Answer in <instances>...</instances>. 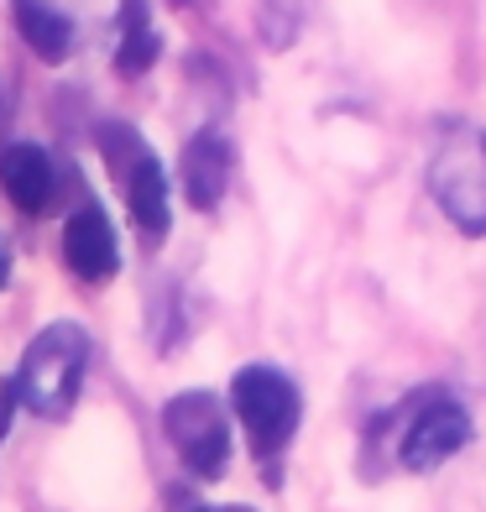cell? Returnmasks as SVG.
<instances>
[{
	"mask_svg": "<svg viewBox=\"0 0 486 512\" xmlns=\"http://www.w3.org/2000/svg\"><path fill=\"white\" fill-rule=\"evenodd\" d=\"M84 366H89V335L79 330L74 319H58L27 345V356H21V371H16L11 387L37 418H63L68 408H74V398H79Z\"/></svg>",
	"mask_w": 486,
	"mask_h": 512,
	"instance_id": "1",
	"label": "cell"
},
{
	"mask_svg": "<svg viewBox=\"0 0 486 512\" xmlns=\"http://www.w3.org/2000/svg\"><path fill=\"white\" fill-rule=\"evenodd\" d=\"M16 27L42 63H63L68 48H74V21L53 6H16Z\"/></svg>",
	"mask_w": 486,
	"mask_h": 512,
	"instance_id": "10",
	"label": "cell"
},
{
	"mask_svg": "<svg viewBox=\"0 0 486 512\" xmlns=\"http://www.w3.org/2000/svg\"><path fill=\"white\" fill-rule=\"evenodd\" d=\"M466 439H471L466 408L450 403V398H434L429 408L413 413V424H408L403 445H398V460L408 465V471H434V465H445L450 455L466 450Z\"/></svg>",
	"mask_w": 486,
	"mask_h": 512,
	"instance_id": "5",
	"label": "cell"
},
{
	"mask_svg": "<svg viewBox=\"0 0 486 512\" xmlns=\"http://www.w3.org/2000/svg\"><path fill=\"white\" fill-rule=\"evenodd\" d=\"M63 262L74 267L84 283H105L121 267V246H115V230L105 220V209H79L74 220L63 225Z\"/></svg>",
	"mask_w": 486,
	"mask_h": 512,
	"instance_id": "6",
	"label": "cell"
},
{
	"mask_svg": "<svg viewBox=\"0 0 486 512\" xmlns=\"http://www.w3.org/2000/svg\"><path fill=\"white\" fill-rule=\"evenodd\" d=\"M11 413H16V387L6 382L0 387V439H6V429H11Z\"/></svg>",
	"mask_w": 486,
	"mask_h": 512,
	"instance_id": "12",
	"label": "cell"
},
{
	"mask_svg": "<svg viewBox=\"0 0 486 512\" xmlns=\"http://www.w3.org/2000/svg\"><path fill=\"white\" fill-rule=\"evenodd\" d=\"M199 512H204V507H199Z\"/></svg>",
	"mask_w": 486,
	"mask_h": 512,
	"instance_id": "14",
	"label": "cell"
},
{
	"mask_svg": "<svg viewBox=\"0 0 486 512\" xmlns=\"http://www.w3.org/2000/svg\"><path fill=\"white\" fill-rule=\"evenodd\" d=\"M230 408L257 455L283 450L298 429V387L277 366H246L230 387Z\"/></svg>",
	"mask_w": 486,
	"mask_h": 512,
	"instance_id": "3",
	"label": "cell"
},
{
	"mask_svg": "<svg viewBox=\"0 0 486 512\" xmlns=\"http://www.w3.org/2000/svg\"><path fill=\"white\" fill-rule=\"evenodd\" d=\"M6 277H11V246L0 241V288H6Z\"/></svg>",
	"mask_w": 486,
	"mask_h": 512,
	"instance_id": "13",
	"label": "cell"
},
{
	"mask_svg": "<svg viewBox=\"0 0 486 512\" xmlns=\"http://www.w3.org/2000/svg\"><path fill=\"white\" fill-rule=\"evenodd\" d=\"M429 189H434V204L445 209L466 236H481L486 230V173H481L476 126H466V121L450 126L445 147L429 162Z\"/></svg>",
	"mask_w": 486,
	"mask_h": 512,
	"instance_id": "2",
	"label": "cell"
},
{
	"mask_svg": "<svg viewBox=\"0 0 486 512\" xmlns=\"http://www.w3.org/2000/svg\"><path fill=\"white\" fill-rule=\"evenodd\" d=\"M0 189H6V199L21 209V215H42L53 199V162L42 147L32 142H16L0 152Z\"/></svg>",
	"mask_w": 486,
	"mask_h": 512,
	"instance_id": "7",
	"label": "cell"
},
{
	"mask_svg": "<svg viewBox=\"0 0 486 512\" xmlns=\"http://www.w3.org/2000/svg\"><path fill=\"white\" fill-rule=\"evenodd\" d=\"M230 183V147L220 131H199L189 152H183V189H189L194 209H215Z\"/></svg>",
	"mask_w": 486,
	"mask_h": 512,
	"instance_id": "8",
	"label": "cell"
},
{
	"mask_svg": "<svg viewBox=\"0 0 486 512\" xmlns=\"http://www.w3.org/2000/svg\"><path fill=\"white\" fill-rule=\"evenodd\" d=\"M157 53H162V37H157V27L147 21V11L142 6H126V27H121V48H115V68H121L126 79H136V74H147V68L157 63Z\"/></svg>",
	"mask_w": 486,
	"mask_h": 512,
	"instance_id": "11",
	"label": "cell"
},
{
	"mask_svg": "<svg viewBox=\"0 0 486 512\" xmlns=\"http://www.w3.org/2000/svg\"><path fill=\"white\" fill-rule=\"evenodd\" d=\"M162 429L194 476H220L230 465V418L215 392H178L162 413Z\"/></svg>",
	"mask_w": 486,
	"mask_h": 512,
	"instance_id": "4",
	"label": "cell"
},
{
	"mask_svg": "<svg viewBox=\"0 0 486 512\" xmlns=\"http://www.w3.org/2000/svg\"><path fill=\"white\" fill-rule=\"evenodd\" d=\"M126 199H131V220L152 236V246L168 236V173L157 168V157H136V168H131V178H126Z\"/></svg>",
	"mask_w": 486,
	"mask_h": 512,
	"instance_id": "9",
	"label": "cell"
}]
</instances>
